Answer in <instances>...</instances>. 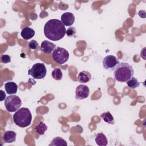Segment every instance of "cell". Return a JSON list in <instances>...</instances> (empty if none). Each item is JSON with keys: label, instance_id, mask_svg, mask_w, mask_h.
Instances as JSON below:
<instances>
[{"label": "cell", "instance_id": "6da1fadb", "mask_svg": "<svg viewBox=\"0 0 146 146\" xmlns=\"http://www.w3.org/2000/svg\"><path fill=\"white\" fill-rule=\"evenodd\" d=\"M66 30L61 21L57 19L48 20L44 26V34L48 39L57 41L62 39Z\"/></svg>", "mask_w": 146, "mask_h": 146}, {"label": "cell", "instance_id": "7a4b0ae2", "mask_svg": "<svg viewBox=\"0 0 146 146\" xmlns=\"http://www.w3.org/2000/svg\"><path fill=\"white\" fill-rule=\"evenodd\" d=\"M134 70L131 65L126 62H119L113 71L114 79L119 82H125L133 76Z\"/></svg>", "mask_w": 146, "mask_h": 146}, {"label": "cell", "instance_id": "3957f363", "mask_svg": "<svg viewBox=\"0 0 146 146\" xmlns=\"http://www.w3.org/2000/svg\"><path fill=\"white\" fill-rule=\"evenodd\" d=\"M13 117L14 122L17 125L23 128L31 124L32 115L29 108L22 107L16 111Z\"/></svg>", "mask_w": 146, "mask_h": 146}, {"label": "cell", "instance_id": "277c9868", "mask_svg": "<svg viewBox=\"0 0 146 146\" xmlns=\"http://www.w3.org/2000/svg\"><path fill=\"white\" fill-rule=\"evenodd\" d=\"M4 104L7 111L13 112L19 109L22 105V100L18 96L10 95L6 98Z\"/></svg>", "mask_w": 146, "mask_h": 146}, {"label": "cell", "instance_id": "5b68a950", "mask_svg": "<svg viewBox=\"0 0 146 146\" xmlns=\"http://www.w3.org/2000/svg\"><path fill=\"white\" fill-rule=\"evenodd\" d=\"M47 74V69L44 64L42 63L34 64L32 67L29 70L28 75H31L34 79H41L44 78Z\"/></svg>", "mask_w": 146, "mask_h": 146}, {"label": "cell", "instance_id": "8992f818", "mask_svg": "<svg viewBox=\"0 0 146 146\" xmlns=\"http://www.w3.org/2000/svg\"><path fill=\"white\" fill-rule=\"evenodd\" d=\"M53 60L58 64H62L66 63L69 58L68 52L64 48L58 47L52 52Z\"/></svg>", "mask_w": 146, "mask_h": 146}, {"label": "cell", "instance_id": "52a82bcc", "mask_svg": "<svg viewBox=\"0 0 146 146\" xmlns=\"http://www.w3.org/2000/svg\"><path fill=\"white\" fill-rule=\"evenodd\" d=\"M119 63L118 58L114 55H107L103 59V68L107 70H114L117 64Z\"/></svg>", "mask_w": 146, "mask_h": 146}, {"label": "cell", "instance_id": "ba28073f", "mask_svg": "<svg viewBox=\"0 0 146 146\" xmlns=\"http://www.w3.org/2000/svg\"><path fill=\"white\" fill-rule=\"evenodd\" d=\"M90 94V89L86 85L80 84L75 90V98L77 100H82L87 98Z\"/></svg>", "mask_w": 146, "mask_h": 146}, {"label": "cell", "instance_id": "9c48e42d", "mask_svg": "<svg viewBox=\"0 0 146 146\" xmlns=\"http://www.w3.org/2000/svg\"><path fill=\"white\" fill-rule=\"evenodd\" d=\"M61 22L66 26H71L75 22V16L71 12L63 13L60 17Z\"/></svg>", "mask_w": 146, "mask_h": 146}, {"label": "cell", "instance_id": "30bf717a", "mask_svg": "<svg viewBox=\"0 0 146 146\" xmlns=\"http://www.w3.org/2000/svg\"><path fill=\"white\" fill-rule=\"evenodd\" d=\"M55 45L48 40H43L41 43L40 49L45 54H50L55 50Z\"/></svg>", "mask_w": 146, "mask_h": 146}, {"label": "cell", "instance_id": "8fae6325", "mask_svg": "<svg viewBox=\"0 0 146 146\" xmlns=\"http://www.w3.org/2000/svg\"><path fill=\"white\" fill-rule=\"evenodd\" d=\"M5 89L9 95H14L17 92L18 86L13 82H8L5 84Z\"/></svg>", "mask_w": 146, "mask_h": 146}, {"label": "cell", "instance_id": "7c38bea8", "mask_svg": "<svg viewBox=\"0 0 146 146\" xmlns=\"http://www.w3.org/2000/svg\"><path fill=\"white\" fill-rule=\"evenodd\" d=\"M17 134L13 131H7L3 135V140L5 143H11L15 141Z\"/></svg>", "mask_w": 146, "mask_h": 146}, {"label": "cell", "instance_id": "4fadbf2b", "mask_svg": "<svg viewBox=\"0 0 146 146\" xmlns=\"http://www.w3.org/2000/svg\"><path fill=\"white\" fill-rule=\"evenodd\" d=\"M35 33V31L33 29L29 27H25L22 30L21 35L24 39L29 40L34 36Z\"/></svg>", "mask_w": 146, "mask_h": 146}, {"label": "cell", "instance_id": "5bb4252c", "mask_svg": "<svg viewBox=\"0 0 146 146\" xmlns=\"http://www.w3.org/2000/svg\"><path fill=\"white\" fill-rule=\"evenodd\" d=\"M78 79L80 83H86L90 81L91 79V75L87 71H82L79 73Z\"/></svg>", "mask_w": 146, "mask_h": 146}, {"label": "cell", "instance_id": "9a60e30c", "mask_svg": "<svg viewBox=\"0 0 146 146\" xmlns=\"http://www.w3.org/2000/svg\"><path fill=\"white\" fill-rule=\"evenodd\" d=\"M95 141L99 146H106L108 144L107 137L103 133H98L96 135Z\"/></svg>", "mask_w": 146, "mask_h": 146}, {"label": "cell", "instance_id": "2e32d148", "mask_svg": "<svg viewBox=\"0 0 146 146\" xmlns=\"http://www.w3.org/2000/svg\"><path fill=\"white\" fill-rule=\"evenodd\" d=\"M100 117L107 123L110 124H113L115 123V120L112 114L109 112L107 111L105 112L102 113L100 115Z\"/></svg>", "mask_w": 146, "mask_h": 146}, {"label": "cell", "instance_id": "e0dca14e", "mask_svg": "<svg viewBox=\"0 0 146 146\" xmlns=\"http://www.w3.org/2000/svg\"><path fill=\"white\" fill-rule=\"evenodd\" d=\"M50 146H67V143L65 140L60 137H56L52 139Z\"/></svg>", "mask_w": 146, "mask_h": 146}, {"label": "cell", "instance_id": "ac0fdd59", "mask_svg": "<svg viewBox=\"0 0 146 146\" xmlns=\"http://www.w3.org/2000/svg\"><path fill=\"white\" fill-rule=\"evenodd\" d=\"M47 126L42 121H40L38 125H36L35 127V130L36 132L39 135H43L44 134L45 132L47 129Z\"/></svg>", "mask_w": 146, "mask_h": 146}, {"label": "cell", "instance_id": "d6986e66", "mask_svg": "<svg viewBox=\"0 0 146 146\" xmlns=\"http://www.w3.org/2000/svg\"><path fill=\"white\" fill-rule=\"evenodd\" d=\"M127 84L128 87H129L130 88L135 89L139 86L140 82L136 78L132 76L127 81Z\"/></svg>", "mask_w": 146, "mask_h": 146}, {"label": "cell", "instance_id": "ffe728a7", "mask_svg": "<svg viewBox=\"0 0 146 146\" xmlns=\"http://www.w3.org/2000/svg\"><path fill=\"white\" fill-rule=\"evenodd\" d=\"M52 78L56 80H60L63 78V74L61 70L59 68H55L51 73Z\"/></svg>", "mask_w": 146, "mask_h": 146}, {"label": "cell", "instance_id": "44dd1931", "mask_svg": "<svg viewBox=\"0 0 146 146\" xmlns=\"http://www.w3.org/2000/svg\"><path fill=\"white\" fill-rule=\"evenodd\" d=\"M76 29L74 27H70L68 28V29L66 30V34L69 37H72L75 35L76 34Z\"/></svg>", "mask_w": 146, "mask_h": 146}, {"label": "cell", "instance_id": "7402d4cb", "mask_svg": "<svg viewBox=\"0 0 146 146\" xmlns=\"http://www.w3.org/2000/svg\"><path fill=\"white\" fill-rule=\"evenodd\" d=\"M29 47L31 50H35L38 48V43L35 40H32L29 43Z\"/></svg>", "mask_w": 146, "mask_h": 146}, {"label": "cell", "instance_id": "603a6c76", "mask_svg": "<svg viewBox=\"0 0 146 146\" xmlns=\"http://www.w3.org/2000/svg\"><path fill=\"white\" fill-rule=\"evenodd\" d=\"M1 59L3 63H8L11 62V57L9 55H2L1 57Z\"/></svg>", "mask_w": 146, "mask_h": 146}, {"label": "cell", "instance_id": "cb8c5ba5", "mask_svg": "<svg viewBox=\"0 0 146 146\" xmlns=\"http://www.w3.org/2000/svg\"><path fill=\"white\" fill-rule=\"evenodd\" d=\"M0 93H1V101H3L5 98H6V94L3 90H0Z\"/></svg>", "mask_w": 146, "mask_h": 146}]
</instances>
